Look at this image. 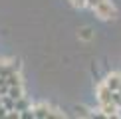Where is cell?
Here are the masks:
<instances>
[{"label": "cell", "instance_id": "10", "mask_svg": "<svg viewBox=\"0 0 121 119\" xmlns=\"http://www.w3.org/2000/svg\"><path fill=\"white\" fill-rule=\"evenodd\" d=\"M99 2H103V0H87V6H89V8H95Z\"/></svg>", "mask_w": 121, "mask_h": 119}, {"label": "cell", "instance_id": "11", "mask_svg": "<svg viewBox=\"0 0 121 119\" xmlns=\"http://www.w3.org/2000/svg\"><path fill=\"white\" fill-rule=\"evenodd\" d=\"M4 111H6V109H4V107H0V117H4V115H6Z\"/></svg>", "mask_w": 121, "mask_h": 119}, {"label": "cell", "instance_id": "12", "mask_svg": "<svg viewBox=\"0 0 121 119\" xmlns=\"http://www.w3.org/2000/svg\"><path fill=\"white\" fill-rule=\"evenodd\" d=\"M119 93H121V89H119Z\"/></svg>", "mask_w": 121, "mask_h": 119}, {"label": "cell", "instance_id": "1", "mask_svg": "<svg viewBox=\"0 0 121 119\" xmlns=\"http://www.w3.org/2000/svg\"><path fill=\"white\" fill-rule=\"evenodd\" d=\"M95 16L99 20H115L117 18V8H115V4L111 0H103V2H99L97 6L93 8Z\"/></svg>", "mask_w": 121, "mask_h": 119}, {"label": "cell", "instance_id": "2", "mask_svg": "<svg viewBox=\"0 0 121 119\" xmlns=\"http://www.w3.org/2000/svg\"><path fill=\"white\" fill-rule=\"evenodd\" d=\"M32 113L34 117H40V119H46V117H64V113H56V109H52L46 103H38V105L32 107Z\"/></svg>", "mask_w": 121, "mask_h": 119}, {"label": "cell", "instance_id": "7", "mask_svg": "<svg viewBox=\"0 0 121 119\" xmlns=\"http://www.w3.org/2000/svg\"><path fill=\"white\" fill-rule=\"evenodd\" d=\"M4 79H8V81H6V83H8V87H10V85H22V81H20V76H18L16 72L10 73V76H8V77H4Z\"/></svg>", "mask_w": 121, "mask_h": 119}, {"label": "cell", "instance_id": "8", "mask_svg": "<svg viewBox=\"0 0 121 119\" xmlns=\"http://www.w3.org/2000/svg\"><path fill=\"white\" fill-rule=\"evenodd\" d=\"M93 38V30L91 28H82L79 30V40H91Z\"/></svg>", "mask_w": 121, "mask_h": 119}, {"label": "cell", "instance_id": "3", "mask_svg": "<svg viewBox=\"0 0 121 119\" xmlns=\"http://www.w3.org/2000/svg\"><path fill=\"white\" fill-rule=\"evenodd\" d=\"M119 105L115 101H109V103H99V115L101 117H119Z\"/></svg>", "mask_w": 121, "mask_h": 119}, {"label": "cell", "instance_id": "4", "mask_svg": "<svg viewBox=\"0 0 121 119\" xmlns=\"http://www.w3.org/2000/svg\"><path fill=\"white\" fill-rule=\"evenodd\" d=\"M113 93H115V91H111L105 83H99V85H97V101H99V103H109V101H113Z\"/></svg>", "mask_w": 121, "mask_h": 119}, {"label": "cell", "instance_id": "5", "mask_svg": "<svg viewBox=\"0 0 121 119\" xmlns=\"http://www.w3.org/2000/svg\"><path fill=\"white\" fill-rule=\"evenodd\" d=\"M103 83L111 89V91H119L121 89V73H109V76L103 79Z\"/></svg>", "mask_w": 121, "mask_h": 119}, {"label": "cell", "instance_id": "6", "mask_svg": "<svg viewBox=\"0 0 121 119\" xmlns=\"http://www.w3.org/2000/svg\"><path fill=\"white\" fill-rule=\"evenodd\" d=\"M8 97L10 99H22V85H10L8 87Z\"/></svg>", "mask_w": 121, "mask_h": 119}, {"label": "cell", "instance_id": "9", "mask_svg": "<svg viewBox=\"0 0 121 119\" xmlns=\"http://www.w3.org/2000/svg\"><path fill=\"white\" fill-rule=\"evenodd\" d=\"M72 2V6H75V8H85L87 6V0H69Z\"/></svg>", "mask_w": 121, "mask_h": 119}]
</instances>
